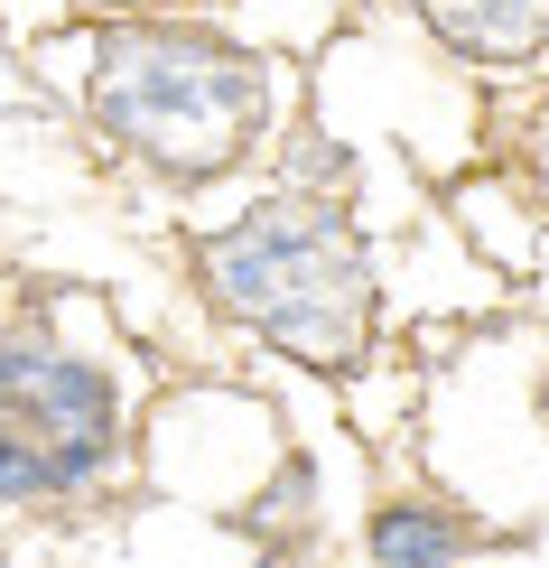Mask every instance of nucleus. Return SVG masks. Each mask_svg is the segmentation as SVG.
Here are the masks:
<instances>
[{"instance_id": "nucleus-8", "label": "nucleus", "mask_w": 549, "mask_h": 568, "mask_svg": "<svg viewBox=\"0 0 549 568\" xmlns=\"http://www.w3.org/2000/svg\"><path fill=\"white\" fill-rule=\"evenodd\" d=\"M84 10H159V0H84Z\"/></svg>"}, {"instance_id": "nucleus-6", "label": "nucleus", "mask_w": 549, "mask_h": 568, "mask_svg": "<svg viewBox=\"0 0 549 568\" xmlns=\"http://www.w3.org/2000/svg\"><path fill=\"white\" fill-rule=\"evenodd\" d=\"M307 513H317V466H307V457H279V476L252 494V513H243V523H252V531L298 540V531H307Z\"/></svg>"}, {"instance_id": "nucleus-7", "label": "nucleus", "mask_w": 549, "mask_h": 568, "mask_svg": "<svg viewBox=\"0 0 549 568\" xmlns=\"http://www.w3.org/2000/svg\"><path fill=\"white\" fill-rule=\"evenodd\" d=\"M279 186H307V196H345V186H354V159H345L326 131H298V140H289V169H279Z\"/></svg>"}, {"instance_id": "nucleus-4", "label": "nucleus", "mask_w": 549, "mask_h": 568, "mask_svg": "<svg viewBox=\"0 0 549 568\" xmlns=\"http://www.w3.org/2000/svg\"><path fill=\"white\" fill-rule=\"evenodd\" d=\"M400 10L466 65H531V57H549V0H400Z\"/></svg>"}, {"instance_id": "nucleus-1", "label": "nucleus", "mask_w": 549, "mask_h": 568, "mask_svg": "<svg viewBox=\"0 0 549 568\" xmlns=\"http://www.w3.org/2000/svg\"><path fill=\"white\" fill-rule=\"evenodd\" d=\"M84 103L122 159H140L169 186H205V178H233L271 140L279 84L252 47L122 10L84 57Z\"/></svg>"}, {"instance_id": "nucleus-5", "label": "nucleus", "mask_w": 549, "mask_h": 568, "mask_svg": "<svg viewBox=\"0 0 549 568\" xmlns=\"http://www.w3.org/2000/svg\"><path fill=\"white\" fill-rule=\"evenodd\" d=\"M373 568H466L475 559V523L457 504H428V494H392L364 531Z\"/></svg>"}, {"instance_id": "nucleus-2", "label": "nucleus", "mask_w": 549, "mask_h": 568, "mask_svg": "<svg viewBox=\"0 0 549 568\" xmlns=\"http://www.w3.org/2000/svg\"><path fill=\"white\" fill-rule=\"evenodd\" d=\"M196 290L214 298V317H233L243 336H261L307 373H354L373 354L382 290L364 233L336 196L271 186L261 205H243L224 233L196 243Z\"/></svg>"}, {"instance_id": "nucleus-3", "label": "nucleus", "mask_w": 549, "mask_h": 568, "mask_svg": "<svg viewBox=\"0 0 549 568\" xmlns=\"http://www.w3.org/2000/svg\"><path fill=\"white\" fill-rule=\"evenodd\" d=\"M122 466V392L38 317L0 326V513H57Z\"/></svg>"}]
</instances>
